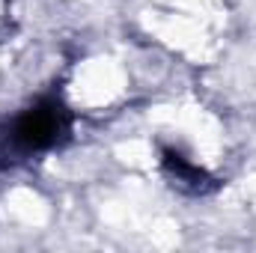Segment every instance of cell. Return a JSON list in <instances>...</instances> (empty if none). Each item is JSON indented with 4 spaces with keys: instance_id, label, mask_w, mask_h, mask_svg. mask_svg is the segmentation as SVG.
<instances>
[{
    "instance_id": "cell-1",
    "label": "cell",
    "mask_w": 256,
    "mask_h": 253,
    "mask_svg": "<svg viewBox=\"0 0 256 253\" xmlns=\"http://www.w3.org/2000/svg\"><path fill=\"white\" fill-rule=\"evenodd\" d=\"M68 131V114L57 102H39L36 108L15 116L9 126V143L18 152H42L63 140Z\"/></svg>"
},
{
    "instance_id": "cell-2",
    "label": "cell",
    "mask_w": 256,
    "mask_h": 253,
    "mask_svg": "<svg viewBox=\"0 0 256 253\" xmlns=\"http://www.w3.org/2000/svg\"><path fill=\"white\" fill-rule=\"evenodd\" d=\"M164 167H167V173H170V179L179 185V188H188V190H202L208 185V176L191 164L188 158H182L179 152H173V149H167L164 152Z\"/></svg>"
}]
</instances>
